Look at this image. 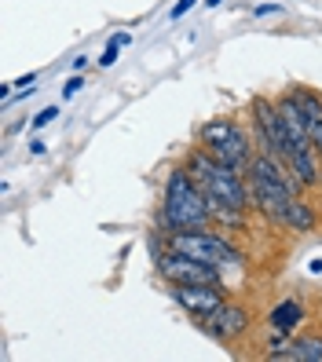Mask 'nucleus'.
Instances as JSON below:
<instances>
[{
    "label": "nucleus",
    "mask_w": 322,
    "mask_h": 362,
    "mask_svg": "<svg viewBox=\"0 0 322 362\" xmlns=\"http://www.w3.org/2000/svg\"><path fill=\"white\" fill-rule=\"evenodd\" d=\"M158 223L165 234H176V230H205L212 223V205L205 198V190L190 180V173L180 165L168 173L165 180V194H161V212H158Z\"/></svg>",
    "instance_id": "1"
},
{
    "label": "nucleus",
    "mask_w": 322,
    "mask_h": 362,
    "mask_svg": "<svg viewBox=\"0 0 322 362\" xmlns=\"http://www.w3.org/2000/svg\"><path fill=\"white\" fill-rule=\"evenodd\" d=\"M246 187H249V205L253 209H260V212H271L282 205V202H289V198H297L300 190H304V183L297 180V173L282 161V158H271V154H256L253 161H249V168H246Z\"/></svg>",
    "instance_id": "2"
},
{
    "label": "nucleus",
    "mask_w": 322,
    "mask_h": 362,
    "mask_svg": "<svg viewBox=\"0 0 322 362\" xmlns=\"http://www.w3.org/2000/svg\"><path fill=\"white\" fill-rule=\"evenodd\" d=\"M183 168L190 173L205 198L212 205H231V209H249V187H246V173H234L231 165H220L212 154H205L202 146L187 151L183 158Z\"/></svg>",
    "instance_id": "3"
},
{
    "label": "nucleus",
    "mask_w": 322,
    "mask_h": 362,
    "mask_svg": "<svg viewBox=\"0 0 322 362\" xmlns=\"http://www.w3.org/2000/svg\"><path fill=\"white\" fill-rule=\"evenodd\" d=\"M198 146H202L205 154L217 158L220 165H231L234 173H246L249 161L256 158V154H253L256 139L242 129L238 121H231V117H217V121L202 124V132H198Z\"/></svg>",
    "instance_id": "4"
},
{
    "label": "nucleus",
    "mask_w": 322,
    "mask_h": 362,
    "mask_svg": "<svg viewBox=\"0 0 322 362\" xmlns=\"http://www.w3.org/2000/svg\"><path fill=\"white\" fill-rule=\"evenodd\" d=\"M168 249L187 252V257H195L202 264H212V267H234L242 260V252L234 249L227 238L212 234L209 227L205 230H176V234H168Z\"/></svg>",
    "instance_id": "5"
},
{
    "label": "nucleus",
    "mask_w": 322,
    "mask_h": 362,
    "mask_svg": "<svg viewBox=\"0 0 322 362\" xmlns=\"http://www.w3.org/2000/svg\"><path fill=\"white\" fill-rule=\"evenodd\" d=\"M158 271L168 279V286H220V267L202 264L176 249L158 252Z\"/></svg>",
    "instance_id": "6"
},
{
    "label": "nucleus",
    "mask_w": 322,
    "mask_h": 362,
    "mask_svg": "<svg viewBox=\"0 0 322 362\" xmlns=\"http://www.w3.org/2000/svg\"><path fill=\"white\" fill-rule=\"evenodd\" d=\"M173 300L190 315L205 322L209 315H217L227 300H224V289L220 286H173Z\"/></svg>",
    "instance_id": "7"
},
{
    "label": "nucleus",
    "mask_w": 322,
    "mask_h": 362,
    "mask_svg": "<svg viewBox=\"0 0 322 362\" xmlns=\"http://www.w3.org/2000/svg\"><path fill=\"white\" fill-rule=\"evenodd\" d=\"M205 333L212 340H220V344H231V340H238L246 329H249V311L238 308V304H224L217 315H209L205 318Z\"/></svg>",
    "instance_id": "8"
},
{
    "label": "nucleus",
    "mask_w": 322,
    "mask_h": 362,
    "mask_svg": "<svg viewBox=\"0 0 322 362\" xmlns=\"http://www.w3.org/2000/svg\"><path fill=\"white\" fill-rule=\"evenodd\" d=\"M289 95H293V103H297L300 117H304L308 139H311L315 154H318V161H322V95H318V92H311V88H300V84H293Z\"/></svg>",
    "instance_id": "9"
},
{
    "label": "nucleus",
    "mask_w": 322,
    "mask_h": 362,
    "mask_svg": "<svg viewBox=\"0 0 322 362\" xmlns=\"http://www.w3.org/2000/svg\"><path fill=\"white\" fill-rule=\"evenodd\" d=\"M271 220H275L278 227H286V230L308 234V230H315V209L297 194V198H289V202L278 205V209L271 212Z\"/></svg>",
    "instance_id": "10"
},
{
    "label": "nucleus",
    "mask_w": 322,
    "mask_h": 362,
    "mask_svg": "<svg viewBox=\"0 0 322 362\" xmlns=\"http://www.w3.org/2000/svg\"><path fill=\"white\" fill-rule=\"evenodd\" d=\"M300 322H304V308H300L297 300H282V304L268 315V326L278 329V333H297Z\"/></svg>",
    "instance_id": "11"
},
{
    "label": "nucleus",
    "mask_w": 322,
    "mask_h": 362,
    "mask_svg": "<svg viewBox=\"0 0 322 362\" xmlns=\"http://www.w3.org/2000/svg\"><path fill=\"white\" fill-rule=\"evenodd\" d=\"M275 358H293V362H322V337H297L289 340L286 351H278Z\"/></svg>",
    "instance_id": "12"
},
{
    "label": "nucleus",
    "mask_w": 322,
    "mask_h": 362,
    "mask_svg": "<svg viewBox=\"0 0 322 362\" xmlns=\"http://www.w3.org/2000/svg\"><path fill=\"white\" fill-rule=\"evenodd\" d=\"M128 40H132L128 33H117V37L110 40V45H106V52L99 55V66H114V62H117V55H121V48L128 45Z\"/></svg>",
    "instance_id": "13"
},
{
    "label": "nucleus",
    "mask_w": 322,
    "mask_h": 362,
    "mask_svg": "<svg viewBox=\"0 0 322 362\" xmlns=\"http://www.w3.org/2000/svg\"><path fill=\"white\" fill-rule=\"evenodd\" d=\"M55 117H59V106H45V110L33 117V129H45V124H52Z\"/></svg>",
    "instance_id": "14"
},
{
    "label": "nucleus",
    "mask_w": 322,
    "mask_h": 362,
    "mask_svg": "<svg viewBox=\"0 0 322 362\" xmlns=\"http://www.w3.org/2000/svg\"><path fill=\"white\" fill-rule=\"evenodd\" d=\"M198 4V0H176V4H173V11H168V18H183L190 8H195Z\"/></svg>",
    "instance_id": "15"
},
{
    "label": "nucleus",
    "mask_w": 322,
    "mask_h": 362,
    "mask_svg": "<svg viewBox=\"0 0 322 362\" xmlns=\"http://www.w3.org/2000/svg\"><path fill=\"white\" fill-rule=\"evenodd\" d=\"M81 88H84V77H70V81H67V88H62V95H67V99H74Z\"/></svg>",
    "instance_id": "16"
},
{
    "label": "nucleus",
    "mask_w": 322,
    "mask_h": 362,
    "mask_svg": "<svg viewBox=\"0 0 322 362\" xmlns=\"http://www.w3.org/2000/svg\"><path fill=\"white\" fill-rule=\"evenodd\" d=\"M278 11H282L278 4H260V8H256V15H278Z\"/></svg>",
    "instance_id": "17"
},
{
    "label": "nucleus",
    "mask_w": 322,
    "mask_h": 362,
    "mask_svg": "<svg viewBox=\"0 0 322 362\" xmlns=\"http://www.w3.org/2000/svg\"><path fill=\"white\" fill-rule=\"evenodd\" d=\"M45 151H48L45 139H33V143H30V154H45Z\"/></svg>",
    "instance_id": "18"
},
{
    "label": "nucleus",
    "mask_w": 322,
    "mask_h": 362,
    "mask_svg": "<svg viewBox=\"0 0 322 362\" xmlns=\"http://www.w3.org/2000/svg\"><path fill=\"white\" fill-rule=\"evenodd\" d=\"M224 4V0H205V8H220Z\"/></svg>",
    "instance_id": "19"
}]
</instances>
